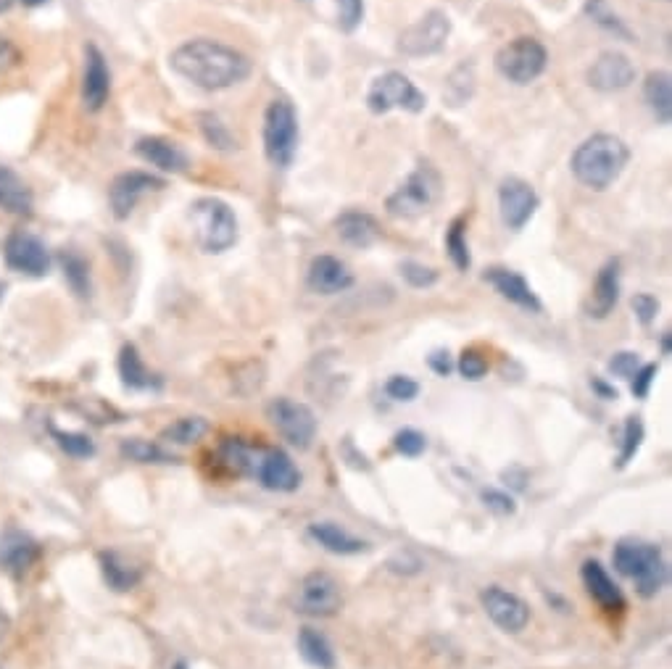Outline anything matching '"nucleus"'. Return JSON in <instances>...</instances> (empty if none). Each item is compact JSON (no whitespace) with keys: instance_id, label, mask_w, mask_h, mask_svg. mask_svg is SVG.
Masks as SVG:
<instances>
[{"instance_id":"1","label":"nucleus","mask_w":672,"mask_h":669,"mask_svg":"<svg viewBox=\"0 0 672 669\" xmlns=\"http://www.w3.org/2000/svg\"><path fill=\"white\" fill-rule=\"evenodd\" d=\"M169 64L182 80H188L201 90H227L248 80L251 74V61L246 53L209 37L188 40L180 48H174Z\"/></svg>"},{"instance_id":"2","label":"nucleus","mask_w":672,"mask_h":669,"mask_svg":"<svg viewBox=\"0 0 672 669\" xmlns=\"http://www.w3.org/2000/svg\"><path fill=\"white\" fill-rule=\"evenodd\" d=\"M628 161V145L622 143L617 135L599 132V135L588 137L578 145V151L572 153L570 166L580 185H586L588 190H596V193H604L620 180Z\"/></svg>"},{"instance_id":"3","label":"nucleus","mask_w":672,"mask_h":669,"mask_svg":"<svg viewBox=\"0 0 672 669\" xmlns=\"http://www.w3.org/2000/svg\"><path fill=\"white\" fill-rule=\"evenodd\" d=\"M612 562L622 577L636 583V593L641 598H654L667 585V562L654 543L644 540H620L612 551Z\"/></svg>"},{"instance_id":"4","label":"nucleus","mask_w":672,"mask_h":669,"mask_svg":"<svg viewBox=\"0 0 672 669\" xmlns=\"http://www.w3.org/2000/svg\"><path fill=\"white\" fill-rule=\"evenodd\" d=\"M190 219L203 253H224L238 243V216L222 198H198Z\"/></svg>"},{"instance_id":"5","label":"nucleus","mask_w":672,"mask_h":669,"mask_svg":"<svg viewBox=\"0 0 672 669\" xmlns=\"http://www.w3.org/2000/svg\"><path fill=\"white\" fill-rule=\"evenodd\" d=\"M441 188V174L435 172V166L420 164L406 177L404 185L385 201V209L396 219H417L433 209L435 201L441 198Z\"/></svg>"},{"instance_id":"6","label":"nucleus","mask_w":672,"mask_h":669,"mask_svg":"<svg viewBox=\"0 0 672 669\" xmlns=\"http://www.w3.org/2000/svg\"><path fill=\"white\" fill-rule=\"evenodd\" d=\"M298 151V114L293 103L272 101L264 111V153L277 169H288Z\"/></svg>"},{"instance_id":"7","label":"nucleus","mask_w":672,"mask_h":669,"mask_svg":"<svg viewBox=\"0 0 672 669\" xmlns=\"http://www.w3.org/2000/svg\"><path fill=\"white\" fill-rule=\"evenodd\" d=\"M549 53L535 37H517L496 53V69L512 85H530L546 72Z\"/></svg>"},{"instance_id":"8","label":"nucleus","mask_w":672,"mask_h":669,"mask_svg":"<svg viewBox=\"0 0 672 669\" xmlns=\"http://www.w3.org/2000/svg\"><path fill=\"white\" fill-rule=\"evenodd\" d=\"M267 417L272 427L280 432V438L298 451L311 448V443L317 438V414L306 403L280 396L267 406Z\"/></svg>"},{"instance_id":"9","label":"nucleus","mask_w":672,"mask_h":669,"mask_svg":"<svg viewBox=\"0 0 672 669\" xmlns=\"http://www.w3.org/2000/svg\"><path fill=\"white\" fill-rule=\"evenodd\" d=\"M367 106L372 114H388L393 108H404L409 114H420V111H425L427 98L406 74L388 72L380 74L372 82L367 93Z\"/></svg>"},{"instance_id":"10","label":"nucleus","mask_w":672,"mask_h":669,"mask_svg":"<svg viewBox=\"0 0 672 669\" xmlns=\"http://www.w3.org/2000/svg\"><path fill=\"white\" fill-rule=\"evenodd\" d=\"M448 35H451V19H448L446 11L433 8L422 19H417L412 27H406L401 32V37H398V51L409 58L433 56V53L446 48Z\"/></svg>"},{"instance_id":"11","label":"nucleus","mask_w":672,"mask_h":669,"mask_svg":"<svg viewBox=\"0 0 672 669\" xmlns=\"http://www.w3.org/2000/svg\"><path fill=\"white\" fill-rule=\"evenodd\" d=\"M343 606V590L330 572H309L293 598V609L306 617H335Z\"/></svg>"},{"instance_id":"12","label":"nucleus","mask_w":672,"mask_h":669,"mask_svg":"<svg viewBox=\"0 0 672 669\" xmlns=\"http://www.w3.org/2000/svg\"><path fill=\"white\" fill-rule=\"evenodd\" d=\"M480 606L501 633L517 635L530 622L528 601L512 593V590L501 588V585H488V588L480 590Z\"/></svg>"},{"instance_id":"13","label":"nucleus","mask_w":672,"mask_h":669,"mask_svg":"<svg viewBox=\"0 0 672 669\" xmlns=\"http://www.w3.org/2000/svg\"><path fill=\"white\" fill-rule=\"evenodd\" d=\"M3 259L11 272L24 274V277H45L51 272V253L43 240L32 232H11L3 245Z\"/></svg>"},{"instance_id":"14","label":"nucleus","mask_w":672,"mask_h":669,"mask_svg":"<svg viewBox=\"0 0 672 669\" xmlns=\"http://www.w3.org/2000/svg\"><path fill=\"white\" fill-rule=\"evenodd\" d=\"M538 193L520 177H506L499 185V211L509 230L520 232L538 211Z\"/></svg>"},{"instance_id":"15","label":"nucleus","mask_w":672,"mask_h":669,"mask_svg":"<svg viewBox=\"0 0 672 669\" xmlns=\"http://www.w3.org/2000/svg\"><path fill=\"white\" fill-rule=\"evenodd\" d=\"M164 188V180L156 177V174L148 172H122L119 177H114L109 188V203H111V214L116 219H127V216L135 211V206L140 203V198L153 190Z\"/></svg>"},{"instance_id":"16","label":"nucleus","mask_w":672,"mask_h":669,"mask_svg":"<svg viewBox=\"0 0 672 669\" xmlns=\"http://www.w3.org/2000/svg\"><path fill=\"white\" fill-rule=\"evenodd\" d=\"M256 480L261 488L272 493H296L304 485V475L296 467V461L290 459L280 448H264L261 451L259 467H256Z\"/></svg>"},{"instance_id":"17","label":"nucleus","mask_w":672,"mask_h":669,"mask_svg":"<svg viewBox=\"0 0 672 669\" xmlns=\"http://www.w3.org/2000/svg\"><path fill=\"white\" fill-rule=\"evenodd\" d=\"M586 80L599 93H620L636 82V66L625 53L604 51L591 64Z\"/></svg>"},{"instance_id":"18","label":"nucleus","mask_w":672,"mask_h":669,"mask_svg":"<svg viewBox=\"0 0 672 669\" xmlns=\"http://www.w3.org/2000/svg\"><path fill=\"white\" fill-rule=\"evenodd\" d=\"M111 95V72L106 56L98 45L85 48V72H82V103L87 111H101Z\"/></svg>"},{"instance_id":"19","label":"nucleus","mask_w":672,"mask_h":669,"mask_svg":"<svg viewBox=\"0 0 672 669\" xmlns=\"http://www.w3.org/2000/svg\"><path fill=\"white\" fill-rule=\"evenodd\" d=\"M40 559V546L32 535L8 527L6 533H0V569L8 575L22 577L24 572L35 567Z\"/></svg>"},{"instance_id":"20","label":"nucleus","mask_w":672,"mask_h":669,"mask_svg":"<svg viewBox=\"0 0 672 669\" xmlns=\"http://www.w3.org/2000/svg\"><path fill=\"white\" fill-rule=\"evenodd\" d=\"M580 580H583V588H586L588 596L596 601V604L609 614H617L625 609V596H622L620 585L612 580L607 569L601 567V562L596 559H588L580 567Z\"/></svg>"},{"instance_id":"21","label":"nucleus","mask_w":672,"mask_h":669,"mask_svg":"<svg viewBox=\"0 0 672 669\" xmlns=\"http://www.w3.org/2000/svg\"><path fill=\"white\" fill-rule=\"evenodd\" d=\"M485 282H491L496 293L501 298H506L509 303H514L517 309L530 311V314H541L543 311V303L538 301V295H535V290L530 288L528 280L522 274L504 267H493L485 272Z\"/></svg>"},{"instance_id":"22","label":"nucleus","mask_w":672,"mask_h":669,"mask_svg":"<svg viewBox=\"0 0 672 669\" xmlns=\"http://www.w3.org/2000/svg\"><path fill=\"white\" fill-rule=\"evenodd\" d=\"M306 282L317 295H338L354 285V274L335 256H317L311 261Z\"/></svg>"},{"instance_id":"23","label":"nucleus","mask_w":672,"mask_h":669,"mask_svg":"<svg viewBox=\"0 0 672 669\" xmlns=\"http://www.w3.org/2000/svg\"><path fill=\"white\" fill-rule=\"evenodd\" d=\"M617 301H620V261L612 259L601 267L599 277L593 282L591 298L586 303L588 317L607 319L615 311Z\"/></svg>"},{"instance_id":"24","label":"nucleus","mask_w":672,"mask_h":669,"mask_svg":"<svg viewBox=\"0 0 672 669\" xmlns=\"http://www.w3.org/2000/svg\"><path fill=\"white\" fill-rule=\"evenodd\" d=\"M306 533L317 546H322L335 556H356L369 551L367 540L356 538L354 533H348L346 527L335 525V522H311L306 527Z\"/></svg>"},{"instance_id":"25","label":"nucleus","mask_w":672,"mask_h":669,"mask_svg":"<svg viewBox=\"0 0 672 669\" xmlns=\"http://www.w3.org/2000/svg\"><path fill=\"white\" fill-rule=\"evenodd\" d=\"M135 151L143 161H148L151 166L161 169V172L180 174L190 166L188 153L182 151L180 145L172 143V140H164V137H143Z\"/></svg>"},{"instance_id":"26","label":"nucleus","mask_w":672,"mask_h":669,"mask_svg":"<svg viewBox=\"0 0 672 669\" xmlns=\"http://www.w3.org/2000/svg\"><path fill=\"white\" fill-rule=\"evenodd\" d=\"M98 562H101L103 580H106V585H109L111 590H116V593H127V590H132L140 580H143L140 567H135V564H132L127 556L119 554V551H101V554H98Z\"/></svg>"},{"instance_id":"27","label":"nucleus","mask_w":672,"mask_h":669,"mask_svg":"<svg viewBox=\"0 0 672 669\" xmlns=\"http://www.w3.org/2000/svg\"><path fill=\"white\" fill-rule=\"evenodd\" d=\"M32 190L27 182L11 169V166L0 164V209L16 216L32 214Z\"/></svg>"},{"instance_id":"28","label":"nucleus","mask_w":672,"mask_h":669,"mask_svg":"<svg viewBox=\"0 0 672 669\" xmlns=\"http://www.w3.org/2000/svg\"><path fill=\"white\" fill-rule=\"evenodd\" d=\"M119 377H122V385L130 390H159L161 377H156L151 369L145 367L143 356L138 353V348L127 343L119 351Z\"/></svg>"},{"instance_id":"29","label":"nucleus","mask_w":672,"mask_h":669,"mask_svg":"<svg viewBox=\"0 0 672 669\" xmlns=\"http://www.w3.org/2000/svg\"><path fill=\"white\" fill-rule=\"evenodd\" d=\"M335 230H338L340 240L354 248H369L380 238V227L369 214L364 211H346L335 219Z\"/></svg>"},{"instance_id":"30","label":"nucleus","mask_w":672,"mask_h":669,"mask_svg":"<svg viewBox=\"0 0 672 669\" xmlns=\"http://www.w3.org/2000/svg\"><path fill=\"white\" fill-rule=\"evenodd\" d=\"M261 451L264 448H253L248 443H243L240 438H227L219 446V464L224 469H230L232 475H256V467H259Z\"/></svg>"},{"instance_id":"31","label":"nucleus","mask_w":672,"mask_h":669,"mask_svg":"<svg viewBox=\"0 0 672 669\" xmlns=\"http://www.w3.org/2000/svg\"><path fill=\"white\" fill-rule=\"evenodd\" d=\"M298 654L304 659L309 667L314 669H335L338 659H335V651L327 641L325 633H319L314 627H301L298 630Z\"/></svg>"},{"instance_id":"32","label":"nucleus","mask_w":672,"mask_h":669,"mask_svg":"<svg viewBox=\"0 0 672 669\" xmlns=\"http://www.w3.org/2000/svg\"><path fill=\"white\" fill-rule=\"evenodd\" d=\"M644 101L659 124L672 122V77L670 72H651L644 82Z\"/></svg>"},{"instance_id":"33","label":"nucleus","mask_w":672,"mask_h":669,"mask_svg":"<svg viewBox=\"0 0 672 669\" xmlns=\"http://www.w3.org/2000/svg\"><path fill=\"white\" fill-rule=\"evenodd\" d=\"M58 264H61L66 285L80 295V298H90L93 285H90V264H87L85 256L74 251V248H69V251H61Z\"/></svg>"},{"instance_id":"34","label":"nucleus","mask_w":672,"mask_h":669,"mask_svg":"<svg viewBox=\"0 0 672 669\" xmlns=\"http://www.w3.org/2000/svg\"><path fill=\"white\" fill-rule=\"evenodd\" d=\"M206 432H209V422L203 417H182L161 430V443L180 448L196 446L198 440H203Z\"/></svg>"},{"instance_id":"35","label":"nucleus","mask_w":672,"mask_h":669,"mask_svg":"<svg viewBox=\"0 0 672 669\" xmlns=\"http://www.w3.org/2000/svg\"><path fill=\"white\" fill-rule=\"evenodd\" d=\"M122 456H127L130 461H138V464H174L177 461L159 443H151V440L143 438L122 440Z\"/></svg>"},{"instance_id":"36","label":"nucleus","mask_w":672,"mask_h":669,"mask_svg":"<svg viewBox=\"0 0 672 669\" xmlns=\"http://www.w3.org/2000/svg\"><path fill=\"white\" fill-rule=\"evenodd\" d=\"M198 127H201L203 137H206V143H209L211 148H217V151H232V148H238L230 127H227L217 114H209V111H206V114H198Z\"/></svg>"},{"instance_id":"37","label":"nucleus","mask_w":672,"mask_h":669,"mask_svg":"<svg viewBox=\"0 0 672 669\" xmlns=\"http://www.w3.org/2000/svg\"><path fill=\"white\" fill-rule=\"evenodd\" d=\"M586 14L591 16V22L599 24L601 29H607L612 35L630 40V29L625 27V22L615 14V8L609 6V0H586Z\"/></svg>"},{"instance_id":"38","label":"nucleus","mask_w":672,"mask_h":669,"mask_svg":"<svg viewBox=\"0 0 672 669\" xmlns=\"http://www.w3.org/2000/svg\"><path fill=\"white\" fill-rule=\"evenodd\" d=\"M51 435L56 440V446L72 459H90L95 456V443L85 432H61L58 427L51 425Z\"/></svg>"},{"instance_id":"39","label":"nucleus","mask_w":672,"mask_h":669,"mask_svg":"<svg viewBox=\"0 0 672 669\" xmlns=\"http://www.w3.org/2000/svg\"><path fill=\"white\" fill-rule=\"evenodd\" d=\"M472 90H475V74H472V66L462 64L451 77H448L443 98H446L451 106H462V103H467L472 98Z\"/></svg>"},{"instance_id":"40","label":"nucleus","mask_w":672,"mask_h":669,"mask_svg":"<svg viewBox=\"0 0 672 669\" xmlns=\"http://www.w3.org/2000/svg\"><path fill=\"white\" fill-rule=\"evenodd\" d=\"M446 251H448V256H451V261H454V267L459 269V272H467V269H470L472 259H470V248H467V238H464V219H462V216H459V219H454V222H451V227H448Z\"/></svg>"},{"instance_id":"41","label":"nucleus","mask_w":672,"mask_h":669,"mask_svg":"<svg viewBox=\"0 0 672 669\" xmlns=\"http://www.w3.org/2000/svg\"><path fill=\"white\" fill-rule=\"evenodd\" d=\"M641 443H644V422H641V417H628L625 430H622V448L620 456H617V469H625L630 461L636 459Z\"/></svg>"},{"instance_id":"42","label":"nucleus","mask_w":672,"mask_h":669,"mask_svg":"<svg viewBox=\"0 0 672 669\" xmlns=\"http://www.w3.org/2000/svg\"><path fill=\"white\" fill-rule=\"evenodd\" d=\"M393 448H396L401 456H406V459H417V456L425 454L427 438L420 430L406 427V430H398L396 435H393Z\"/></svg>"},{"instance_id":"43","label":"nucleus","mask_w":672,"mask_h":669,"mask_svg":"<svg viewBox=\"0 0 672 669\" xmlns=\"http://www.w3.org/2000/svg\"><path fill=\"white\" fill-rule=\"evenodd\" d=\"M385 393L388 398L396 403H409L414 398L420 396V382L412 380V377L406 375H393L391 380L385 382Z\"/></svg>"},{"instance_id":"44","label":"nucleus","mask_w":672,"mask_h":669,"mask_svg":"<svg viewBox=\"0 0 672 669\" xmlns=\"http://www.w3.org/2000/svg\"><path fill=\"white\" fill-rule=\"evenodd\" d=\"M456 369H459V375L464 377V380L470 382H477L483 380L485 375H488V361L480 356L477 351H464L462 356H459V361H456Z\"/></svg>"},{"instance_id":"45","label":"nucleus","mask_w":672,"mask_h":669,"mask_svg":"<svg viewBox=\"0 0 672 669\" xmlns=\"http://www.w3.org/2000/svg\"><path fill=\"white\" fill-rule=\"evenodd\" d=\"M401 277H404L412 288H430V285H435L438 282V272L430 267H425V264H417V261H406V264H401Z\"/></svg>"},{"instance_id":"46","label":"nucleus","mask_w":672,"mask_h":669,"mask_svg":"<svg viewBox=\"0 0 672 669\" xmlns=\"http://www.w3.org/2000/svg\"><path fill=\"white\" fill-rule=\"evenodd\" d=\"M364 19V0H338V24L343 32H354Z\"/></svg>"},{"instance_id":"47","label":"nucleus","mask_w":672,"mask_h":669,"mask_svg":"<svg viewBox=\"0 0 672 669\" xmlns=\"http://www.w3.org/2000/svg\"><path fill=\"white\" fill-rule=\"evenodd\" d=\"M607 367L615 377H622V380H633L636 369L641 367V359H638V353H633V351H620L609 359Z\"/></svg>"},{"instance_id":"48","label":"nucleus","mask_w":672,"mask_h":669,"mask_svg":"<svg viewBox=\"0 0 672 669\" xmlns=\"http://www.w3.org/2000/svg\"><path fill=\"white\" fill-rule=\"evenodd\" d=\"M483 504L485 509L493 511V514H499V517H509L517 511V504H514V498L504 490H483Z\"/></svg>"},{"instance_id":"49","label":"nucleus","mask_w":672,"mask_h":669,"mask_svg":"<svg viewBox=\"0 0 672 669\" xmlns=\"http://www.w3.org/2000/svg\"><path fill=\"white\" fill-rule=\"evenodd\" d=\"M657 372L659 367L657 364H641V367L636 369V375H633V396L636 398H646L649 396L651 385H654V380H657Z\"/></svg>"},{"instance_id":"50","label":"nucleus","mask_w":672,"mask_h":669,"mask_svg":"<svg viewBox=\"0 0 672 669\" xmlns=\"http://www.w3.org/2000/svg\"><path fill=\"white\" fill-rule=\"evenodd\" d=\"M633 311H636V317L641 319V324H651L659 314V301L649 293H638L636 298H633Z\"/></svg>"},{"instance_id":"51","label":"nucleus","mask_w":672,"mask_h":669,"mask_svg":"<svg viewBox=\"0 0 672 669\" xmlns=\"http://www.w3.org/2000/svg\"><path fill=\"white\" fill-rule=\"evenodd\" d=\"M22 64V51L11 37L0 35V74Z\"/></svg>"},{"instance_id":"52","label":"nucleus","mask_w":672,"mask_h":669,"mask_svg":"<svg viewBox=\"0 0 672 669\" xmlns=\"http://www.w3.org/2000/svg\"><path fill=\"white\" fill-rule=\"evenodd\" d=\"M427 364H430V369H433L435 375L441 377H448L451 375V369H454V361H451V356H448L446 351H435L430 359H427Z\"/></svg>"},{"instance_id":"53","label":"nucleus","mask_w":672,"mask_h":669,"mask_svg":"<svg viewBox=\"0 0 672 669\" xmlns=\"http://www.w3.org/2000/svg\"><path fill=\"white\" fill-rule=\"evenodd\" d=\"M593 390H599L601 398H607V401H612V398H617V390H612L609 385H604L601 380H593Z\"/></svg>"},{"instance_id":"54","label":"nucleus","mask_w":672,"mask_h":669,"mask_svg":"<svg viewBox=\"0 0 672 669\" xmlns=\"http://www.w3.org/2000/svg\"><path fill=\"white\" fill-rule=\"evenodd\" d=\"M8 630H11V617L0 609V643H3V638L8 635Z\"/></svg>"},{"instance_id":"55","label":"nucleus","mask_w":672,"mask_h":669,"mask_svg":"<svg viewBox=\"0 0 672 669\" xmlns=\"http://www.w3.org/2000/svg\"><path fill=\"white\" fill-rule=\"evenodd\" d=\"M662 353H665V356H670V332H665V335H662Z\"/></svg>"},{"instance_id":"56","label":"nucleus","mask_w":672,"mask_h":669,"mask_svg":"<svg viewBox=\"0 0 672 669\" xmlns=\"http://www.w3.org/2000/svg\"><path fill=\"white\" fill-rule=\"evenodd\" d=\"M14 3H16V0H0V14H6L8 8L14 6Z\"/></svg>"},{"instance_id":"57","label":"nucleus","mask_w":672,"mask_h":669,"mask_svg":"<svg viewBox=\"0 0 672 669\" xmlns=\"http://www.w3.org/2000/svg\"><path fill=\"white\" fill-rule=\"evenodd\" d=\"M22 3L29 8H37V6H43V3H48V0H22Z\"/></svg>"}]
</instances>
